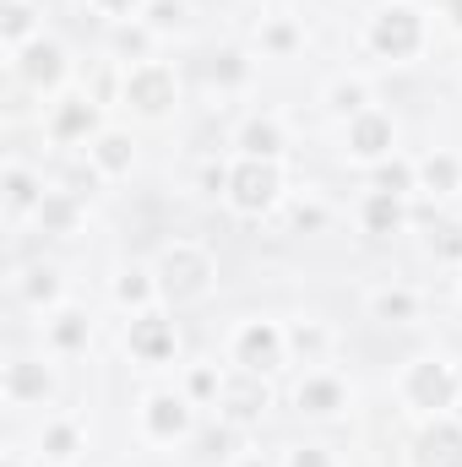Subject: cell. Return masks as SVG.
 Listing matches in <instances>:
<instances>
[{
    "instance_id": "obj_1",
    "label": "cell",
    "mask_w": 462,
    "mask_h": 467,
    "mask_svg": "<svg viewBox=\"0 0 462 467\" xmlns=\"http://www.w3.org/2000/svg\"><path fill=\"white\" fill-rule=\"evenodd\" d=\"M229 196H234L239 213H267L278 202V169L267 158H245L229 174Z\"/></svg>"
},
{
    "instance_id": "obj_2",
    "label": "cell",
    "mask_w": 462,
    "mask_h": 467,
    "mask_svg": "<svg viewBox=\"0 0 462 467\" xmlns=\"http://www.w3.org/2000/svg\"><path fill=\"white\" fill-rule=\"evenodd\" d=\"M158 277H163V294L169 299H196L213 283V261L202 250H169L163 266H158Z\"/></svg>"
},
{
    "instance_id": "obj_3",
    "label": "cell",
    "mask_w": 462,
    "mask_h": 467,
    "mask_svg": "<svg viewBox=\"0 0 462 467\" xmlns=\"http://www.w3.org/2000/svg\"><path fill=\"white\" fill-rule=\"evenodd\" d=\"M419 16L408 11V5H386L381 16H375V27H370V44L381 49V55H392V60H408L414 49H419Z\"/></svg>"
},
{
    "instance_id": "obj_4",
    "label": "cell",
    "mask_w": 462,
    "mask_h": 467,
    "mask_svg": "<svg viewBox=\"0 0 462 467\" xmlns=\"http://www.w3.org/2000/svg\"><path fill=\"white\" fill-rule=\"evenodd\" d=\"M125 99H131L142 115H163V109L174 104V77H169L163 66H142V71L125 77Z\"/></svg>"
},
{
    "instance_id": "obj_5",
    "label": "cell",
    "mask_w": 462,
    "mask_h": 467,
    "mask_svg": "<svg viewBox=\"0 0 462 467\" xmlns=\"http://www.w3.org/2000/svg\"><path fill=\"white\" fill-rule=\"evenodd\" d=\"M408 397H414L419 408H452V397H457V375H452L446 364L425 358V364H414V375H408Z\"/></svg>"
},
{
    "instance_id": "obj_6",
    "label": "cell",
    "mask_w": 462,
    "mask_h": 467,
    "mask_svg": "<svg viewBox=\"0 0 462 467\" xmlns=\"http://www.w3.org/2000/svg\"><path fill=\"white\" fill-rule=\"evenodd\" d=\"M419 467H462V430L457 424H430L419 435Z\"/></svg>"
},
{
    "instance_id": "obj_7",
    "label": "cell",
    "mask_w": 462,
    "mask_h": 467,
    "mask_svg": "<svg viewBox=\"0 0 462 467\" xmlns=\"http://www.w3.org/2000/svg\"><path fill=\"white\" fill-rule=\"evenodd\" d=\"M131 353H136V358H147V364L169 358V353H174V332H169V321H158V316L131 321Z\"/></svg>"
},
{
    "instance_id": "obj_8",
    "label": "cell",
    "mask_w": 462,
    "mask_h": 467,
    "mask_svg": "<svg viewBox=\"0 0 462 467\" xmlns=\"http://www.w3.org/2000/svg\"><path fill=\"white\" fill-rule=\"evenodd\" d=\"M283 358V343H278V332L261 321V327H250V332H239V364L250 369V375H261V369H272Z\"/></svg>"
},
{
    "instance_id": "obj_9",
    "label": "cell",
    "mask_w": 462,
    "mask_h": 467,
    "mask_svg": "<svg viewBox=\"0 0 462 467\" xmlns=\"http://www.w3.org/2000/svg\"><path fill=\"white\" fill-rule=\"evenodd\" d=\"M348 147L359 152V158H381L386 147H392V119L381 115H359L348 125Z\"/></svg>"
},
{
    "instance_id": "obj_10",
    "label": "cell",
    "mask_w": 462,
    "mask_h": 467,
    "mask_svg": "<svg viewBox=\"0 0 462 467\" xmlns=\"http://www.w3.org/2000/svg\"><path fill=\"white\" fill-rule=\"evenodd\" d=\"M185 424H191V413H185L180 397H152V402H147V430H152V435L174 441V435H185Z\"/></svg>"
},
{
    "instance_id": "obj_11",
    "label": "cell",
    "mask_w": 462,
    "mask_h": 467,
    "mask_svg": "<svg viewBox=\"0 0 462 467\" xmlns=\"http://www.w3.org/2000/svg\"><path fill=\"white\" fill-rule=\"evenodd\" d=\"M261 408H267V386H261L256 375H245V380H234V386H229V419H234V424L256 419Z\"/></svg>"
},
{
    "instance_id": "obj_12",
    "label": "cell",
    "mask_w": 462,
    "mask_h": 467,
    "mask_svg": "<svg viewBox=\"0 0 462 467\" xmlns=\"http://www.w3.org/2000/svg\"><path fill=\"white\" fill-rule=\"evenodd\" d=\"M22 77L38 82V88L60 82V49H55V44H33V49L22 55Z\"/></svg>"
},
{
    "instance_id": "obj_13",
    "label": "cell",
    "mask_w": 462,
    "mask_h": 467,
    "mask_svg": "<svg viewBox=\"0 0 462 467\" xmlns=\"http://www.w3.org/2000/svg\"><path fill=\"white\" fill-rule=\"evenodd\" d=\"M239 147H245L250 158H267V163H272V158L283 152V130H278L272 119H250L245 136H239Z\"/></svg>"
},
{
    "instance_id": "obj_14",
    "label": "cell",
    "mask_w": 462,
    "mask_h": 467,
    "mask_svg": "<svg viewBox=\"0 0 462 467\" xmlns=\"http://www.w3.org/2000/svg\"><path fill=\"white\" fill-rule=\"evenodd\" d=\"M403 223V202L392 196V191H375L370 202H364V229L370 234H392Z\"/></svg>"
},
{
    "instance_id": "obj_15",
    "label": "cell",
    "mask_w": 462,
    "mask_h": 467,
    "mask_svg": "<svg viewBox=\"0 0 462 467\" xmlns=\"http://www.w3.org/2000/svg\"><path fill=\"white\" fill-rule=\"evenodd\" d=\"M338 402H343V386L338 380H305L299 386V408L305 413H332Z\"/></svg>"
},
{
    "instance_id": "obj_16",
    "label": "cell",
    "mask_w": 462,
    "mask_h": 467,
    "mask_svg": "<svg viewBox=\"0 0 462 467\" xmlns=\"http://www.w3.org/2000/svg\"><path fill=\"white\" fill-rule=\"evenodd\" d=\"M5 386H11V397H44L49 391V375H44V364H11Z\"/></svg>"
},
{
    "instance_id": "obj_17",
    "label": "cell",
    "mask_w": 462,
    "mask_h": 467,
    "mask_svg": "<svg viewBox=\"0 0 462 467\" xmlns=\"http://www.w3.org/2000/svg\"><path fill=\"white\" fill-rule=\"evenodd\" d=\"M82 130H93V104H66L55 115V136H82Z\"/></svg>"
},
{
    "instance_id": "obj_18",
    "label": "cell",
    "mask_w": 462,
    "mask_h": 467,
    "mask_svg": "<svg viewBox=\"0 0 462 467\" xmlns=\"http://www.w3.org/2000/svg\"><path fill=\"white\" fill-rule=\"evenodd\" d=\"M457 158H430V163H425V185H430V191H457Z\"/></svg>"
},
{
    "instance_id": "obj_19",
    "label": "cell",
    "mask_w": 462,
    "mask_h": 467,
    "mask_svg": "<svg viewBox=\"0 0 462 467\" xmlns=\"http://www.w3.org/2000/svg\"><path fill=\"white\" fill-rule=\"evenodd\" d=\"M99 163H104L110 174L131 169V141H125V136H104V141H99Z\"/></svg>"
},
{
    "instance_id": "obj_20",
    "label": "cell",
    "mask_w": 462,
    "mask_h": 467,
    "mask_svg": "<svg viewBox=\"0 0 462 467\" xmlns=\"http://www.w3.org/2000/svg\"><path fill=\"white\" fill-rule=\"evenodd\" d=\"M375 316H381V321H408V316H414V299H408V294H381V299H375Z\"/></svg>"
},
{
    "instance_id": "obj_21",
    "label": "cell",
    "mask_w": 462,
    "mask_h": 467,
    "mask_svg": "<svg viewBox=\"0 0 462 467\" xmlns=\"http://www.w3.org/2000/svg\"><path fill=\"white\" fill-rule=\"evenodd\" d=\"M38 213H44V223H49V229H71V218H77L66 196H44V207H38Z\"/></svg>"
},
{
    "instance_id": "obj_22",
    "label": "cell",
    "mask_w": 462,
    "mask_h": 467,
    "mask_svg": "<svg viewBox=\"0 0 462 467\" xmlns=\"http://www.w3.org/2000/svg\"><path fill=\"white\" fill-rule=\"evenodd\" d=\"M82 337H88V327H82V316H66V321L55 327V343H60V348H82Z\"/></svg>"
},
{
    "instance_id": "obj_23",
    "label": "cell",
    "mask_w": 462,
    "mask_h": 467,
    "mask_svg": "<svg viewBox=\"0 0 462 467\" xmlns=\"http://www.w3.org/2000/svg\"><path fill=\"white\" fill-rule=\"evenodd\" d=\"M27 22H33V11H27L22 0H11V5H5V38H22Z\"/></svg>"
},
{
    "instance_id": "obj_24",
    "label": "cell",
    "mask_w": 462,
    "mask_h": 467,
    "mask_svg": "<svg viewBox=\"0 0 462 467\" xmlns=\"http://www.w3.org/2000/svg\"><path fill=\"white\" fill-rule=\"evenodd\" d=\"M408 180H414V174H408L403 163H386V169L375 174V185H381V191H392V196H397V191H408Z\"/></svg>"
},
{
    "instance_id": "obj_25",
    "label": "cell",
    "mask_w": 462,
    "mask_h": 467,
    "mask_svg": "<svg viewBox=\"0 0 462 467\" xmlns=\"http://www.w3.org/2000/svg\"><path fill=\"white\" fill-rule=\"evenodd\" d=\"M120 299H125V305H142V299H147V277H142V272H125V277H120Z\"/></svg>"
},
{
    "instance_id": "obj_26",
    "label": "cell",
    "mask_w": 462,
    "mask_h": 467,
    "mask_svg": "<svg viewBox=\"0 0 462 467\" xmlns=\"http://www.w3.org/2000/svg\"><path fill=\"white\" fill-rule=\"evenodd\" d=\"M44 446H49V457H71V446H77V435H71L66 424H55V430L44 435Z\"/></svg>"
},
{
    "instance_id": "obj_27",
    "label": "cell",
    "mask_w": 462,
    "mask_h": 467,
    "mask_svg": "<svg viewBox=\"0 0 462 467\" xmlns=\"http://www.w3.org/2000/svg\"><path fill=\"white\" fill-rule=\"evenodd\" d=\"M213 77H218V82H239V77H245V60H239V55H218V60H213Z\"/></svg>"
},
{
    "instance_id": "obj_28",
    "label": "cell",
    "mask_w": 462,
    "mask_h": 467,
    "mask_svg": "<svg viewBox=\"0 0 462 467\" xmlns=\"http://www.w3.org/2000/svg\"><path fill=\"white\" fill-rule=\"evenodd\" d=\"M5 191H11V207H27V202H33V196H38V191H33V180H27V174H11V180H5Z\"/></svg>"
},
{
    "instance_id": "obj_29",
    "label": "cell",
    "mask_w": 462,
    "mask_h": 467,
    "mask_svg": "<svg viewBox=\"0 0 462 467\" xmlns=\"http://www.w3.org/2000/svg\"><path fill=\"white\" fill-rule=\"evenodd\" d=\"M27 299H55V272H33V283H27Z\"/></svg>"
},
{
    "instance_id": "obj_30",
    "label": "cell",
    "mask_w": 462,
    "mask_h": 467,
    "mask_svg": "<svg viewBox=\"0 0 462 467\" xmlns=\"http://www.w3.org/2000/svg\"><path fill=\"white\" fill-rule=\"evenodd\" d=\"M289 467H332V462H327V451H316V446H299V451L289 457Z\"/></svg>"
},
{
    "instance_id": "obj_31",
    "label": "cell",
    "mask_w": 462,
    "mask_h": 467,
    "mask_svg": "<svg viewBox=\"0 0 462 467\" xmlns=\"http://www.w3.org/2000/svg\"><path fill=\"white\" fill-rule=\"evenodd\" d=\"M174 22H180V5L174 0H158L152 5V27H174Z\"/></svg>"
},
{
    "instance_id": "obj_32",
    "label": "cell",
    "mask_w": 462,
    "mask_h": 467,
    "mask_svg": "<svg viewBox=\"0 0 462 467\" xmlns=\"http://www.w3.org/2000/svg\"><path fill=\"white\" fill-rule=\"evenodd\" d=\"M191 391H196V397H213V391H218V375H213V369H196V375H191Z\"/></svg>"
},
{
    "instance_id": "obj_33",
    "label": "cell",
    "mask_w": 462,
    "mask_h": 467,
    "mask_svg": "<svg viewBox=\"0 0 462 467\" xmlns=\"http://www.w3.org/2000/svg\"><path fill=\"white\" fill-rule=\"evenodd\" d=\"M332 99H338V109H353V115H359V104H364V93H359V88H338Z\"/></svg>"
},
{
    "instance_id": "obj_34",
    "label": "cell",
    "mask_w": 462,
    "mask_h": 467,
    "mask_svg": "<svg viewBox=\"0 0 462 467\" xmlns=\"http://www.w3.org/2000/svg\"><path fill=\"white\" fill-rule=\"evenodd\" d=\"M294 343H299V348H321V332H316V327H299V332H294Z\"/></svg>"
},
{
    "instance_id": "obj_35",
    "label": "cell",
    "mask_w": 462,
    "mask_h": 467,
    "mask_svg": "<svg viewBox=\"0 0 462 467\" xmlns=\"http://www.w3.org/2000/svg\"><path fill=\"white\" fill-rule=\"evenodd\" d=\"M229 430H218V435H207V457H224V451H229Z\"/></svg>"
},
{
    "instance_id": "obj_36",
    "label": "cell",
    "mask_w": 462,
    "mask_h": 467,
    "mask_svg": "<svg viewBox=\"0 0 462 467\" xmlns=\"http://www.w3.org/2000/svg\"><path fill=\"white\" fill-rule=\"evenodd\" d=\"M441 255H462V229H446V234H441Z\"/></svg>"
},
{
    "instance_id": "obj_37",
    "label": "cell",
    "mask_w": 462,
    "mask_h": 467,
    "mask_svg": "<svg viewBox=\"0 0 462 467\" xmlns=\"http://www.w3.org/2000/svg\"><path fill=\"white\" fill-rule=\"evenodd\" d=\"M267 44H272V49H289V44H294V27H272Z\"/></svg>"
},
{
    "instance_id": "obj_38",
    "label": "cell",
    "mask_w": 462,
    "mask_h": 467,
    "mask_svg": "<svg viewBox=\"0 0 462 467\" xmlns=\"http://www.w3.org/2000/svg\"><path fill=\"white\" fill-rule=\"evenodd\" d=\"M294 223H299V229H321V213H316V207H299Z\"/></svg>"
},
{
    "instance_id": "obj_39",
    "label": "cell",
    "mask_w": 462,
    "mask_h": 467,
    "mask_svg": "<svg viewBox=\"0 0 462 467\" xmlns=\"http://www.w3.org/2000/svg\"><path fill=\"white\" fill-rule=\"evenodd\" d=\"M99 5H104V11H136L142 0H99Z\"/></svg>"
},
{
    "instance_id": "obj_40",
    "label": "cell",
    "mask_w": 462,
    "mask_h": 467,
    "mask_svg": "<svg viewBox=\"0 0 462 467\" xmlns=\"http://www.w3.org/2000/svg\"><path fill=\"white\" fill-rule=\"evenodd\" d=\"M446 11H452V22L462 27V0H446Z\"/></svg>"
},
{
    "instance_id": "obj_41",
    "label": "cell",
    "mask_w": 462,
    "mask_h": 467,
    "mask_svg": "<svg viewBox=\"0 0 462 467\" xmlns=\"http://www.w3.org/2000/svg\"><path fill=\"white\" fill-rule=\"evenodd\" d=\"M250 467H267V462H250Z\"/></svg>"
},
{
    "instance_id": "obj_42",
    "label": "cell",
    "mask_w": 462,
    "mask_h": 467,
    "mask_svg": "<svg viewBox=\"0 0 462 467\" xmlns=\"http://www.w3.org/2000/svg\"><path fill=\"white\" fill-rule=\"evenodd\" d=\"M11 467H16V462H11Z\"/></svg>"
}]
</instances>
